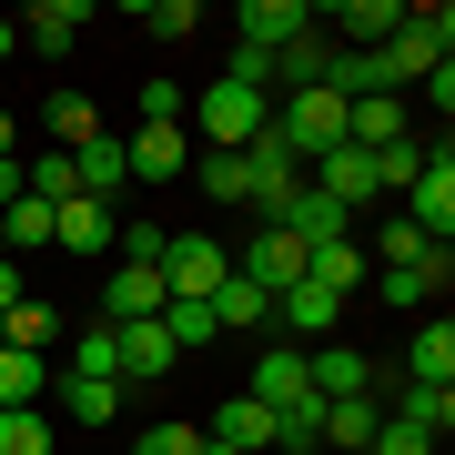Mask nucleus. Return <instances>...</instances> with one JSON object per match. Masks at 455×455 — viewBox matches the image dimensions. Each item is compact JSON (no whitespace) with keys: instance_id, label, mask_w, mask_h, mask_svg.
I'll list each match as a JSON object with an SVG mask.
<instances>
[{"instance_id":"obj_1","label":"nucleus","mask_w":455,"mask_h":455,"mask_svg":"<svg viewBox=\"0 0 455 455\" xmlns=\"http://www.w3.org/2000/svg\"><path fill=\"white\" fill-rule=\"evenodd\" d=\"M182 112H193L203 152H243L253 132L274 122V92H243V82H223V71H212V92H203V101H182Z\"/></svg>"},{"instance_id":"obj_2","label":"nucleus","mask_w":455,"mask_h":455,"mask_svg":"<svg viewBox=\"0 0 455 455\" xmlns=\"http://www.w3.org/2000/svg\"><path fill=\"white\" fill-rule=\"evenodd\" d=\"M445 51H455V11H445V0H405V20H395V41H385L395 92H405V82H425Z\"/></svg>"},{"instance_id":"obj_3","label":"nucleus","mask_w":455,"mask_h":455,"mask_svg":"<svg viewBox=\"0 0 455 455\" xmlns=\"http://www.w3.org/2000/svg\"><path fill=\"white\" fill-rule=\"evenodd\" d=\"M223 274H233V253L212 243V233H172V253H163V293L172 304H212Z\"/></svg>"},{"instance_id":"obj_4","label":"nucleus","mask_w":455,"mask_h":455,"mask_svg":"<svg viewBox=\"0 0 455 455\" xmlns=\"http://www.w3.org/2000/svg\"><path fill=\"white\" fill-rule=\"evenodd\" d=\"M405 223L425 233V243H445V233H455V152H445V142L425 152L415 182H405Z\"/></svg>"},{"instance_id":"obj_5","label":"nucleus","mask_w":455,"mask_h":455,"mask_svg":"<svg viewBox=\"0 0 455 455\" xmlns=\"http://www.w3.org/2000/svg\"><path fill=\"white\" fill-rule=\"evenodd\" d=\"M122 163H132V182H182L193 142H182V122H132L122 132Z\"/></svg>"},{"instance_id":"obj_6","label":"nucleus","mask_w":455,"mask_h":455,"mask_svg":"<svg viewBox=\"0 0 455 455\" xmlns=\"http://www.w3.org/2000/svg\"><path fill=\"white\" fill-rule=\"evenodd\" d=\"M304 385H314V405H344V395H374V364L355 344H304Z\"/></svg>"},{"instance_id":"obj_7","label":"nucleus","mask_w":455,"mask_h":455,"mask_svg":"<svg viewBox=\"0 0 455 455\" xmlns=\"http://www.w3.org/2000/svg\"><path fill=\"white\" fill-rule=\"evenodd\" d=\"M112 364H122V385H163V374L182 364L172 334H163V314H152V324H112Z\"/></svg>"},{"instance_id":"obj_8","label":"nucleus","mask_w":455,"mask_h":455,"mask_svg":"<svg viewBox=\"0 0 455 455\" xmlns=\"http://www.w3.org/2000/svg\"><path fill=\"white\" fill-rule=\"evenodd\" d=\"M172 293H163V274H142V263H112L101 274V324H152Z\"/></svg>"},{"instance_id":"obj_9","label":"nucleus","mask_w":455,"mask_h":455,"mask_svg":"<svg viewBox=\"0 0 455 455\" xmlns=\"http://www.w3.org/2000/svg\"><path fill=\"white\" fill-rule=\"evenodd\" d=\"M274 324H283L293 344H334V324H344V304H334L324 283H283V293H274Z\"/></svg>"},{"instance_id":"obj_10","label":"nucleus","mask_w":455,"mask_h":455,"mask_svg":"<svg viewBox=\"0 0 455 455\" xmlns=\"http://www.w3.org/2000/svg\"><path fill=\"white\" fill-rule=\"evenodd\" d=\"M233 274L263 283V293H283V283H304V243H293L283 223H263V233H253V253H233Z\"/></svg>"},{"instance_id":"obj_11","label":"nucleus","mask_w":455,"mask_h":455,"mask_svg":"<svg viewBox=\"0 0 455 455\" xmlns=\"http://www.w3.org/2000/svg\"><path fill=\"white\" fill-rule=\"evenodd\" d=\"M304 182H314L324 203H344V212H364V203H374V163H364L355 142H334V152H324V163H314Z\"/></svg>"},{"instance_id":"obj_12","label":"nucleus","mask_w":455,"mask_h":455,"mask_svg":"<svg viewBox=\"0 0 455 455\" xmlns=\"http://www.w3.org/2000/svg\"><path fill=\"white\" fill-rule=\"evenodd\" d=\"M51 243L61 253H112V203H92V193L51 203Z\"/></svg>"},{"instance_id":"obj_13","label":"nucleus","mask_w":455,"mask_h":455,"mask_svg":"<svg viewBox=\"0 0 455 455\" xmlns=\"http://www.w3.org/2000/svg\"><path fill=\"white\" fill-rule=\"evenodd\" d=\"M274 223H283L293 243L314 253V243H344V233H355V212H344V203H324V193H314V182H304V193H293V203L274 212Z\"/></svg>"},{"instance_id":"obj_14","label":"nucleus","mask_w":455,"mask_h":455,"mask_svg":"<svg viewBox=\"0 0 455 455\" xmlns=\"http://www.w3.org/2000/svg\"><path fill=\"white\" fill-rule=\"evenodd\" d=\"M233 31H243L253 51H283L293 31H314V0H243V11H233Z\"/></svg>"},{"instance_id":"obj_15","label":"nucleus","mask_w":455,"mask_h":455,"mask_svg":"<svg viewBox=\"0 0 455 455\" xmlns=\"http://www.w3.org/2000/svg\"><path fill=\"white\" fill-rule=\"evenodd\" d=\"M274 82H283V92H324V82H334V31H293V41L274 51Z\"/></svg>"},{"instance_id":"obj_16","label":"nucleus","mask_w":455,"mask_h":455,"mask_svg":"<svg viewBox=\"0 0 455 455\" xmlns=\"http://www.w3.org/2000/svg\"><path fill=\"white\" fill-rule=\"evenodd\" d=\"M344 142H355V152H385V142H405V92L344 101Z\"/></svg>"},{"instance_id":"obj_17","label":"nucleus","mask_w":455,"mask_h":455,"mask_svg":"<svg viewBox=\"0 0 455 455\" xmlns=\"http://www.w3.org/2000/svg\"><path fill=\"white\" fill-rule=\"evenodd\" d=\"M82 31H92V0H41V11L20 20V41H31L41 61H61V51L82 41Z\"/></svg>"},{"instance_id":"obj_18","label":"nucleus","mask_w":455,"mask_h":455,"mask_svg":"<svg viewBox=\"0 0 455 455\" xmlns=\"http://www.w3.org/2000/svg\"><path fill=\"white\" fill-rule=\"evenodd\" d=\"M41 132H51V152H82L92 132H112V122H101L92 92H51V101H41Z\"/></svg>"},{"instance_id":"obj_19","label":"nucleus","mask_w":455,"mask_h":455,"mask_svg":"<svg viewBox=\"0 0 455 455\" xmlns=\"http://www.w3.org/2000/svg\"><path fill=\"white\" fill-rule=\"evenodd\" d=\"M212 445H233V455H274V405H253V395H233L223 415L203 425Z\"/></svg>"},{"instance_id":"obj_20","label":"nucleus","mask_w":455,"mask_h":455,"mask_svg":"<svg viewBox=\"0 0 455 455\" xmlns=\"http://www.w3.org/2000/svg\"><path fill=\"white\" fill-rule=\"evenodd\" d=\"M71 182H82L92 203H112L122 182H132V163H122V132H92V142L71 152Z\"/></svg>"},{"instance_id":"obj_21","label":"nucleus","mask_w":455,"mask_h":455,"mask_svg":"<svg viewBox=\"0 0 455 455\" xmlns=\"http://www.w3.org/2000/svg\"><path fill=\"white\" fill-rule=\"evenodd\" d=\"M405 385H455V324L445 314H425L415 344H405Z\"/></svg>"},{"instance_id":"obj_22","label":"nucleus","mask_w":455,"mask_h":455,"mask_svg":"<svg viewBox=\"0 0 455 455\" xmlns=\"http://www.w3.org/2000/svg\"><path fill=\"white\" fill-rule=\"evenodd\" d=\"M61 405H71V425H112L132 405V385L122 374H61Z\"/></svg>"},{"instance_id":"obj_23","label":"nucleus","mask_w":455,"mask_h":455,"mask_svg":"<svg viewBox=\"0 0 455 455\" xmlns=\"http://www.w3.org/2000/svg\"><path fill=\"white\" fill-rule=\"evenodd\" d=\"M304 283H324L334 304H355V283H364V243H355V233H344V243H314V253H304Z\"/></svg>"},{"instance_id":"obj_24","label":"nucleus","mask_w":455,"mask_h":455,"mask_svg":"<svg viewBox=\"0 0 455 455\" xmlns=\"http://www.w3.org/2000/svg\"><path fill=\"white\" fill-rule=\"evenodd\" d=\"M212 324H223V334L274 324V293H263V283H243V274H223V283H212Z\"/></svg>"},{"instance_id":"obj_25","label":"nucleus","mask_w":455,"mask_h":455,"mask_svg":"<svg viewBox=\"0 0 455 455\" xmlns=\"http://www.w3.org/2000/svg\"><path fill=\"white\" fill-rule=\"evenodd\" d=\"M445 274H455V253H425V263H405V274H374L385 283V304H405V314H425L445 293Z\"/></svg>"},{"instance_id":"obj_26","label":"nucleus","mask_w":455,"mask_h":455,"mask_svg":"<svg viewBox=\"0 0 455 455\" xmlns=\"http://www.w3.org/2000/svg\"><path fill=\"white\" fill-rule=\"evenodd\" d=\"M0 344H20V355H51V344H61V314H51L41 293H20V304L0 314Z\"/></svg>"},{"instance_id":"obj_27","label":"nucleus","mask_w":455,"mask_h":455,"mask_svg":"<svg viewBox=\"0 0 455 455\" xmlns=\"http://www.w3.org/2000/svg\"><path fill=\"white\" fill-rule=\"evenodd\" d=\"M385 415H395V425H415V435H445V425H455V385H405Z\"/></svg>"},{"instance_id":"obj_28","label":"nucleus","mask_w":455,"mask_h":455,"mask_svg":"<svg viewBox=\"0 0 455 455\" xmlns=\"http://www.w3.org/2000/svg\"><path fill=\"white\" fill-rule=\"evenodd\" d=\"M374 425H385V395H344V405H324V445H374Z\"/></svg>"},{"instance_id":"obj_29","label":"nucleus","mask_w":455,"mask_h":455,"mask_svg":"<svg viewBox=\"0 0 455 455\" xmlns=\"http://www.w3.org/2000/svg\"><path fill=\"white\" fill-rule=\"evenodd\" d=\"M41 385H51V355H20V344H0V415H11V405H41Z\"/></svg>"},{"instance_id":"obj_30","label":"nucleus","mask_w":455,"mask_h":455,"mask_svg":"<svg viewBox=\"0 0 455 455\" xmlns=\"http://www.w3.org/2000/svg\"><path fill=\"white\" fill-rule=\"evenodd\" d=\"M304 395H314V385H304V355H263V364H253V405L283 415V405H304Z\"/></svg>"},{"instance_id":"obj_31","label":"nucleus","mask_w":455,"mask_h":455,"mask_svg":"<svg viewBox=\"0 0 455 455\" xmlns=\"http://www.w3.org/2000/svg\"><path fill=\"white\" fill-rule=\"evenodd\" d=\"M0 243H11V263H31V253L51 243V203H31V193H20L11 212H0Z\"/></svg>"},{"instance_id":"obj_32","label":"nucleus","mask_w":455,"mask_h":455,"mask_svg":"<svg viewBox=\"0 0 455 455\" xmlns=\"http://www.w3.org/2000/svg\"><path fill=\"white\" fill-rule=\"evenodd\" d=\"M163 334H172V355H203V344H223L212 304H163Z\"/></svg>"},{"instance_id":"obj_33","label":"nucleus","mask_w":455,"mask_h":455,"mask_svg":"<svg viewBox=\"0 0 455 455\" xmlns=\"http://www.w3.org/2000/svg\"><path fill=\"white\" fill-rule=\"evenodd\" d=\"M314 445H324V405L304 395V405H283V415H274V455H314Z\"/></svg>"},{"instance_id":"obj_34","label":"nucleus","mask_w":455,"mask_h":455,"mask_svg":"<svg viewBox=\"0 0 455 455\" xmlns=\"http://www.w3.org/2000/svg\"><path fill=\"white\" fill-rule=\"evenodd\" d=\"M0 455H51V415L41 405H11V415H0Z\"/></svg>"},{"instance_id":"obj_35","label":"nucleus","mask_w":455,"mask_h":455,"mask_svg":"<svg viewBox=\"0 0 455 455\" xmlns=\"http://www.w3.org/2000/svg\"><path fill=\"white\" fill-rule=\"evenodd\" d=\"M132 20H142L152 41H193V31H203V11H193V0H142Z\"/></svg>"},{"instance_id":"obj_36","label":"nucleus","mask_w":455,"mask_h":455,"mask_svg":"<svg viewBox=\"0 0 455 455\" xmlns=\"http://www.w3.org/2000/svg\"><path fill=\"white\" fill-rule=\"evenodd\" d=\"M364 163H374V193H405V182H415V163H425V142H415V132H405V142H385V152H364Z\"/></svg>"},{"instance_id":"obj_37","label":"nucleus","mask_w":455,"mask_h":455,"mask_svg":"<svg viewBox=\"0 0 455 455\" xmlns=\"http://www.w3.org/2000/svg\"><path fill=\"white\" fill-rule=\"evenodd\" d=\"M193 182H203L212 203H253V182H243V152H203V172H193Z\"/></svg>"},{"instance_id":"obj_38","label":"nucleus","mask_w":455,"mask_h":455,"mask_svg":"<svg viewBox=\"0 0 455 455\" xmlns=\"http://www.w3.org/2000/svg\"><path fill=\"white\" fill-rule=\"evenodd\" d=\"M425 253H445V243H425L415 223H385V233H374V263H385V274H405V263H425Z\"/></svg>"},{"instance_id":"obj_39","label":"nucleus","mask_w":455,"mask_h":455,"mask_svg":"<svg viewBox=\"0 0 455 455\" xmlns=\"http://www.w3.org/2000/svg\"><path fill=\"white\" fill-rule=\"evenodd\" d=\"M163 253H172V233H163V223H122V263H142V274H163Z\"/></svg>"},{"instance_id":"obj_40","label":"nucleus","mask_w":455,"mask_h":455,"mask_svg":"<svg viewBox=\"0 0 455 455\" xmlns=\"http://www.w3.org/2000/svg\"><path fill=\"white\" fill-rule=\"evenodd\" d=\"M364 455H435V435H415V425H395V415H385V425H374V445H364Z\"/></svg>"},{"instance_id":"obj_41","label":"nucleus","mask_w":455,"mask_h":455,"mask_svg":"<svg viewBox=\"0 0 455 455\" xmlns=\"http://www.w3.org/2000/svg\"><path fill=\"white\" fill-rule=\"evenodd\" d=\"M203 445V425H152V435H142V455H193Z\"/></svg>"},{"instance_id":"obj_42","label":"nucleus","mask_w":455,"mask_h":455,"mask_svg":"<svg viewBox=\"0 0 455 455\" xmlns=\"http://www.w3.org/2000/svg\"><path fill=\"white\" fill-rule=\"evenodd\" d=\"M142 122H182V82H142Z\"/></svg>"},{"instance_id":"obj_43","label":"nucleus","mask_w":455,"mask_h":455,"mask_svg":"<svg viewBox=\"0 0 455 455\" xmlns=\"http://www.w3.org/2000/svg\"><path fill=\"white\" fill-rule=\"evenodd\" d=\"M20 274H31V263H11V253H0V314L20 304Z\"/></svg>"},{"instance_id":"obj_44","label":"nucleus","mask_w":455,"mask_h":455,"mask_svg":"<svg viewBox=\"0 0 455 455\" xmlns=\"http://www.w3.org/2000/svg\"><path fill=\"white\" fill-rule=\"evenodd\" d=\"M0 163H20V122L11 112H0Z\"/></svg>"},{"instance_id":"obj_45","label":"nucleus","mask_w":455,"mask_h":455,"mask_svg":"<svg viewBox=\"0 0 455 455\" xmlns=\"http://www.w3.org/2000/svg\"><path fill=\"white\" fill-rule=\"evenodd\" d=\"M11 51H20V20H0V61H11Z\"/></svg>"},{"instance_id":"obj_46","label":"nucleus","mask_w":455,"mask_h":455,"mask_svg":"<svg viewBox=\"0 0 455 455\" xmlns=\"http://www.w3.org/2000/svg\"><path fill=\"white\" fill-rule=\"evenodd\" d=\"M193 455H233V445H212V435H203V445H193Z\"/></svg>"},{"instance_id":"obj_47","label":"nucleus","mask_w":455,"mask_h":455,"mask_svg":"<svg viewBox=\"0 0 455 455\" xmlns=\"http://www.w3.org/2000/svg\"><path fill=\"white\" fill-rule=\"evenodd\" d=\"M0 253H11V243H0Z\"/></svg>"}]
</instances>
